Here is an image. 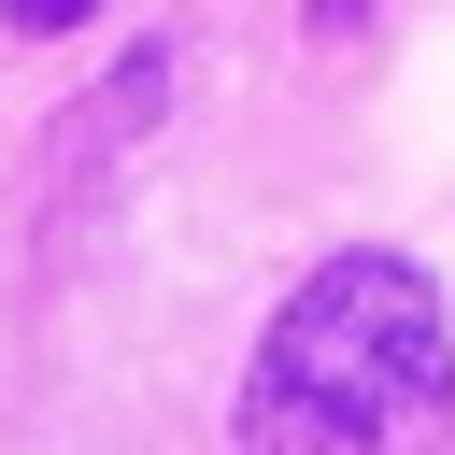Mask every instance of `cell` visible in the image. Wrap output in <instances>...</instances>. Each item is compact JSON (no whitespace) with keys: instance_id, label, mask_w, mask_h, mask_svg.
I'll use <instances>...</instances> for the list:
<instances>
[{"instance_id":"cell-1","label":"cell","mask_w":455,"mask_h":455,"mask_svg":"<svg viewBox=\"0 0 455 455\" xmlns=\"http://www.w3.org/2000/svg\"><path fill=\"white\" fill-rule=\"evenodd\" d=\"M455 384V341H441V284L412 256H327L270 355H256V427L299 441V455H370L398 427H427Z\"/></svg>"},{"instance_id":"cell-2","label":"cell","mask_w":455,"mask_h":455,"mask_svg":"<svg viewBox=\"0 0 455 455\" xmlns=\"http://www.w3.org/2000/svg\"><path fill=\"white\" fill-rule=\"evenodd\" d=\"M0 14H14V28H85L100 0H0Z\"/></svg>"}]
</instances>
